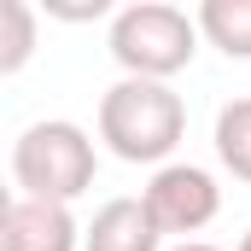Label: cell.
<instances>
[{"label":"cell","instance_id":"cell-1","mask_svg":"<svg viewBox=\"0 0 251 251\" xmlns=\"http://www.w3.org/2000/svg\"><path fill=\"white\" fill-rule=\"evenodd\" d=\"M100 140L123 164H170V152L187 140V105L170 82L123 76L100 94Z\"/></svg>","mask_w":251,"mask_h":251},{"label":"cell","instance_id":"cell-2","mask_svg":"<svg viewBox=\"0 0 251 251\" xmlns=\"http://www.w3.org/2000/svg\"><path fill=\"white\" fill-rule=\"evenodd\" d=\"M94 170H100V152L88 140V128L47 117V123H29L12 140V181L24 199H53V204H76L82 193L94 187Z\"/></svg>","mask_w":251,"mask_h":251},{"label":"cell","instance_id":"cell-3","mask_svg":"<svg viewBox=\"0 0 251 251\" xmlns=\"http://www.w3.org/2000/svg\"><path fill=\"white\" fill-rule=\"evenodd\" d=\"M199 18H187L181 6H164V0H140V6H123L111 18V59L123 64V76H140V82H170L181 76L199 53Z\"/></svg>","mask_w":251,"mask_h":251},{"label":"cell","instance_id":"cell-4","mask_svg":"<svg viewBox=\"0 0 251 251\" xmlns=\"http://www.w3.org/2000/svg\"><path fill=\"white\" fill-rule=\"evenodd\" d=\"M140 204H146V216L158 222V234H199V228H210L216 222V210H222V187H216V176L210 170H199V164H164V170H152V181L140 187Z\"/></svg>","mask_w":251,"mask_h":251},{"label":"cell","instance_id":"cell-5","mask_svg":"<svg viewBox=\"0 0 251 251\" xmlns=\"http://www.w3.org/2000/svg\"><path fill=\"white\" fill-rule=\"evenodd\" d=\"M0 251H82V228H76L70 204L18 193L0 216Z\"/></svg>","mask_w":251,"mask_h":251},{"label":"cell","instance_id":"cell-6","mask_svg":"<svg viewBox=\"0 0 251 251\" xmlns=\"http://www.w3.org/2000/svg\"><path fill=\"white\" fill-rule=\"evenodd\" d=\"M164 234L146 216L140 199H111L94 210V222L82 228V251H158Z\"/></svg>","mask_w":251,"mask_h":251},{"label":"cell","instance_id":"cell-7","mask_svg":"<svg viewBox=\"0 0 251 251\" xmlns=\"http://www.w3.org/2000/svg\"><path fill=\"white\" fill-rule=\"evenodd\" d=\"M199 35L228 53V59H251V0H204L199 12Z\"/></svg>","mask_w":251,"mask_h":251},{"label":"cell","instance_id":"cell-8","mask_svg":"<svg viewBox=\"0 0 251 251\" xmlns=\"http://www.w3.org/2000/svg\"><path fill=\"white\" fill-rule=\"evenodd\" d=\"M216 158L234 181H251V94L228 100L216 111Z\"/></svg>","mask_w":251,"mask_h":251},{"label":"cell","instance_id":"cell-9","mask_svg":"<svg viewBox=\"0 0 251 251\" xmlns=\"http://www.w3.org/2000/svg\"><path fill=\"white\" fill-rule=\"evenodd\" d=\"M35 53V6L29 0H6L0 6V76H18Z\"/></svg>","mask_w":251,"mask_h":251},{"label":"cell","instance_id":"cell-10","mask_svg":"<svg viewBox=\"0 0 251 251\" xmlns=\"http://www.w3.org/2000/svg\"><path fill=\"white\" fill-rule=\"evenodd\" d=\"M176 251H222V246H204V240H181Z\"/></svg>","mask_w":251,"mask_h":251},{"label":"cell","instance_id":"cell-11","mask_svg":"<svg viewBox=\"0 0 251 251\" xmlns=\"http://www.w3.org/2000/svg\"><path fill=\"white\" fill-rule=\"evenodd\" d=\"M234 251H251V234H246V240H240V246H234Z\"/></svg>","mask_w":251,"mask_h":251}]
</instances>
